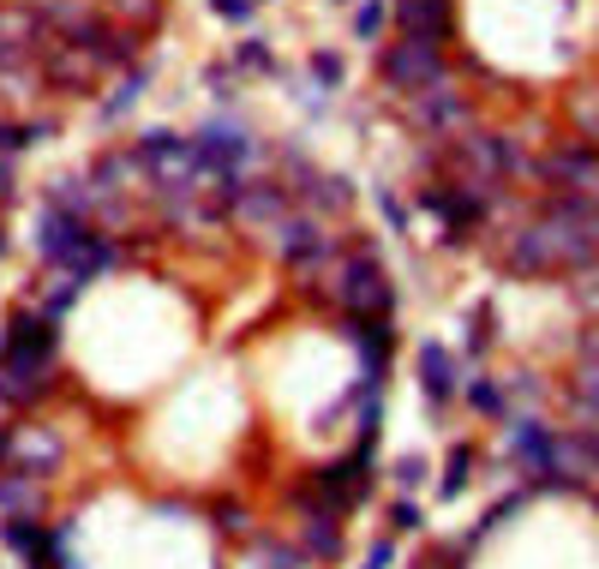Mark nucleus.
<instances>
[{"mask_svg":"<svg viewBox=\"0 0 599 569\" xmlns=\"http://www.w3.org/2000/svg\"><path fill=\"white\" fill-rule=\"evenodd\" d=\"M276 258L295 264V270H318L324 258H336V234H324V222L312 217H295L276 228Z\"/></svg>","mask_w":599,"mask_h":569,"instance_id":"nucleus-7","label":"nucleus"},{"mask_svg":"<svg viewBox=\"0 0 599 569\" xmlns=\"http://www.w3.org/2000/svg\"><path fill=\"white\" fill-rule=\"evenodd\" d=\"M0 503H7L12 515H36V510H43L36 474H19V467H7V474H0Z\"/></svg>","mask_w":599,"mask_h":569,"instance_id":"nucleus-15","label":"nucleus"},{"mask_svg":"<svg viewBox=\"0 0 599 569\" xmlns=\"http://www.w3.org/2000/svg\"><path fill=\"white\" fill-rule=\"evenodd\" d=\"M36 138V126L24 132V126H0V150H19V144H31Z\"/></svg>","mask_w":599,"mask_h":569,"instance_id":"nucleus-29","label":"nucleus"},{"mask_svg":"<svg viewBox=\"0 0 599 569\" xmlns=\"http://www.w3.org/2000/svg\"><path fill=\"white\" fill-rule=\"evenodd\" d=\"M306 198H312L318 210H348V205H354V186L342 181V174H312V186H306Z\"/></svg>","mask_w":599,"mask_h":569,"instance_id":"nucleus-17","label":"nucleus"},{"mask_svg":"<svg viewBox=\"0 0 599 569\" xmlns=\"http://www.w3.org/2000/svg\"><path fill=\"white\" fill-rule=\"evenodd\" d=\"M426 474H431V467H426V455H402V462H396V486H402V491H414Z\"/></svg>","mask_w":599,"mask_h":569,"instance_id":"nucleus-25","label":"nucleus"},{"mask_svg":"<svg viewBox=\"0 0 599 569\" xmlns=\"http://www.w3.org/2000/svg\"><path fill=\"white\" fill-rule=\"evenodd\" d=\"M0 246H7V240H0Z\"/></svg>","mask_w":599,"mask_h":569,"instance_id":"nucleus-32","label":"nucleus"},{"mask_svg":"<svg viewBox=\"0 0 599 569\" xmlns=\"http://www.w3.org/2000/svg\"><path fill=\"white\" fill-rule=\"evenodd\" d=\"M552 455H557V432L545 420H533V414H528V420L509 426V462H516L521 474H533V479L552 474Z\"/></svg>","mask_w":599,"mask_h":569,"instance_id":"nucleus-8","label":"nucleus"},{"mask_svg":"<svg viewBox=\"0 0 599 569\" xmlns=\"http://www.w3.org/2000/svg\"><path fill=\"white\" fill-rule=\"evenodd\" d=\"M396 24H402V36L444 43L450 24H456V7H450V0H396Z\"/></svg>","mask_w":599,"mask_h":569,"instance_id":"nucleus-10","label":"nucleus"},{"mask_svg":"<svg viewBox=\"0 0 599 569\" xmlns=\"http://www.w3.org/2000/svg\"><path fill=\"white\" fill-rule=\"evenodd\" d=\"M216 527H222V534H234V539H246L252 534V515L240 510V503H216Z\"/></svg>","mask_w":599,"mask_h":569,"instance_id":"nucleus-21","label":"nucleus"},{"mask_svg":"<svg viewBox=\"0 0 599 569\" xmlns=\"http://www.w3.org/2000/svg\"><path fill=\"white\" fill-rule=\"evenodd\" d=\"M462 558H468V539H450V546H438V551H426L414 569H462Z\"/></svg>","mask_w":599,"mask_h":569,"instance_id":"nucleus-20","label":"nucleus"},{"mask_svg":"<svg viewBox=\"0 0 599 569\" xmlns=\"http://www.w3.org/2000/svg\"><path fill=\"white\" fill-rule=\"evenodd\" d=\"M12 455H19V474H48V467H60V438L48 432V426H19L12 432Z\"/></svg>","mask_w":599,"mask_h":569,"instance_id":"nucleus-12","label":"nucleus"},{"mask_svg":"<svg viewBox=\"0 0 599 569\" xmlns=\"http://www.w3.org/2000/svg\"><path fill=\"white\" fill-rule=\"evenodd\" d=\"M474 467H480V450L474 444H456L450 450V462H444V498H462V486H468V479H474Z\"/></svg>","mask_w":599,"mask_h":569,"instance_id":"nucleus-16","label":"nucleus"},{"mask_svg":"<svg viewBox=\"0 0 599 569\" xmlns=\"http://www.w3.org/2000/svg\"><path fill=\"white\" fill-rule=\"evenodd\" d=\"M462 390H468V408H474V414H492V420L504 414V390L492 384V378H468Z\"/></svg>","mask_w":599,"mask_h":569,"instance_id":"nucleus-18","label":"nucleus"},{"mask_svg":"<svg viewBox=\"0 0 599 569\" xmlns=\"http://www.w3.org/2000/svg\"><path fill=\"white\" fill-rule=\"evenodd\" d=\"M533 174H540V181H552L557 193L594 198V205H599V150L581 144V138H569V144H552L540 162H533Z\"/></svg>","mask_w":599,"mask_h":569,"instance_id":"nucleus-4","label":"nucleus"},{"mask_svg":"<svg viewBox=\"0 0 599 569\" xmlns=\"http://www.w3.org/2000/svg\"><path fill=\"white\" fill-rule=\"evenodd\" d=\"M384 19H390V7H384V0H366V7L354 12V36H360V43H372V36L384 31Z\"/></svg>","mask_w":599,"mask_h":569,"instance_id":"nucleus-19","label":"nucleus"},{"mask_svg":"<svg viewBox=\"0 0 599 569\" xmlns=\"http://www.w3.org/2000/svg\"><path fill=\"white\" fill-rule=\"evenodd\" d=\"M0 353H12V360H24V365H48L55 360V324L36 318V312H12Z\"/></svg>","mask_w":599,"mask_h":569,"instance_id":"nucleus-9","label":"nucleus"},{"mask_svg":"<svg viewBox=\"0 0 599 569\" xmlns=\"http://www.w3.org/2000/svg\"><path fill=\"white\" fill-rule=\"evenodd\" d=\"M599 258V205L594 198H545L540 217L516 228L504 246V264L516 276H557V270H588Z\"/></svg>","mask_w":599,"mask_h":569,"instance_id":"nucleus-1","label":"nucleus"},{"mask_svg":"<svg viewBox=\"0 0 599 569\" xmlns=\"http://www.w3.org/2000/svg\"><path fill=\"white\" fill-rule=\"evenodd\" d=\"M312 79L318 84H342V55H324V48H318V55H312Z\"/></svg>","mask_w":599,"mask_h":569,"instance_id":"nucleus-26","label":"nucleus"},{"mask_svg":"<svg viewBox=\"0 0 599 569\" xmlns=\"http://www.w3.org/2000/svg\"><path fill=\"white\" fill-rule=\"evenodd\" d=\"M216 7V19H228V24H246L252 19V0H210Z\"/></svg>","mask_w":599,"mask_h":569,"instance_id":"nucleus-27","label":"nucleus"},{"mask_svg":"<svg viewBox=\"0 0 599 569\" xmlns=\"http://www.w3.org/2000/svg\"><path fill=\"white\" fill-rule=\"evenodd\" d=\"M456 384H462V378H456L450 348H444V341H419V390H426L431 408H450Z\"/></svg>","mask_w":599,"mask_h":569,"instance_id":"nucleus-11","label":"nucleus"},{"mask_svg":"<svg viewBox=\"0 0 599 569\" xmlns=\"http://www.w3.org/2000/svg\"><path fill=\"white\" fill-rule=\"evenodd\" d=\"M414 120L426 126L431 138H444V144H450V138H462V132H468L474 108H468V96L456 91L450 79H444V84H431V91H419V96H414Z\"/></svg>","mask_w":599,"mask_h":569,"instance_id":"nucleus-6","label":"nucleus"},{"mask_svg":"<svg viewBox=\"0 0 599 569\" xmlns=\"http://www.w3.org/2000/svg\"><path fill=\"white\" fill-rule=\"evenodd\" d=\"M283 210H288V186H283V181H252V186H240L234 217H246V222H270V217H283Z\"/></svg>","mask_w":599,"mask_h":569,"instance_id":"nucleus-13","label":"nucleus"},{"mask_svg":"<svg viewBox=\"0 0 599 569\" xmlns=\"http://www.w3.org/2000/svg\"><path fill=\"white\" fill-rule=\"evenodd\" d=\"M492 348V306H474V330H468V353H486Z\"/></svg>","mask_w":599,"mask_h":569,"instance_id":"nucleus-23","label":"nucleus"},{"mask_svg":"<svg viewBox=\"0 0 599 569\" xmlns=\"http://www.w3.org/2000/svg\"><path fill=\"white\" fill-rule=\"evenodd\" d=\"M588 479H599V438H594V462H588Z\"/></svg>","mask_w":599,"mask_h":569,"instance_id":"nucleus-31","label":"nucleus"},{"mask_svg":"<svg viewBox=\"0 0 599 569\" xmlns=\"http://www.w3.org/2000/svg\"><path fill=\"white\" fill-rule=\"evenodd\" d=\"M378 79L396 96H419L431 84H444V55L438 43H419V36H396V43L378 55Z\"/></svg>","mask_w":599,"mask_h":569,"instance_id":"nucleus-3","label":"nucleus"},{"mask_svg":"<svg viewBox=\"0 0 599 569\" xmlns=\"http://www.w3.org/2000/svg\"><path fill=\"white\" fill-rule=\"evenodd\" d=\"M306 558H342V515H306Z\"/></svg>","mask_w":599,"mask_h":569,"instance_id":"nucleus-14","label":"nucleus"},{"mask_svg":"<svg viewBox=\"0 0 599 569\" xmlns=\"http://www.w3.org/2000/svg\"><path fill=\"white\" fill-rule=\"evenodd\" d=\"M486 205H492V198L474 193V186H462V181H431V186H419V210H431V217L450 228V240L474 234V228L486 222Z\"/></svg>","mask_w":599,"mask_h":569,"instance_id":"nucleus-5","label":"nucleus"},{"mask_svg":"<svg viewBox=\"0 0 599 569\" xmlns=\"http://www.w3.org/2000/svg\"><path fill=\"white\" fill-rule=\"evenodd\" d=\"M390 527H396V534H419V527H426V510H419L414 498H402L396 510H390Z\"/></svg>","mask_w":599,"mask_h":569,"instance_id":"nucleus-22","label":"nucleus"},{"mask_svg":"<svg viewBox=\"0 0 599 569\" xmlns=\"http://www.w3.org/2000/svg\"><path fill=\"white\" fill-rule=\"evenodd\" d=\"M390 558H396V546H390V539H372V551H366V569H384Z\"/></svg>","mask_w":599,"mask_h":569,"instance_id":"nucleus-30","label":"nucleus"},{"mask_svg":"<svg viewBox=\"0 0 599 569\" xmlns=\"http://www.w3.org/2000/svg\"><path fill=\"white\" fill-rule=\"evenodd\" d=\"M240 67H258V72H276V60H270V48H264V43H246V48H240Z\"/></svg>","mask_w":599,"mask_h":569,"instance_id":"nucleus-28","label":"nucleus"},{"mask_svg":"<svg viewBox=\"0 0 599 569\" xmlns=\"http://www.w3.org/2000/svg\"><path fill=\"white\" fill-rule=\"evenodd\" d=\"M330 294H336V306L348 312V318H390V306H396L390 270L372 258V252H348V258L336 264V282H330Z\"/></svg>","mask_w":599,"mask_h":569,"instance_id":"nucleus-2","label":"nucleus"},{"mask_svg":"<svg viewBox=\"0 0 599 569\" xmlns=\"http://www.w3.org/2000/svg\"><path fill=\"white\" fill-rule=\"evenodd\" d=\"M258 551H264V564H270V569H300V564H306V551L276 546V539H258Z\"/></svg>","mask_w":599,"mask_h":569,"instance_id":"nucleus-24","label":"nucleus"}]
</instances>
